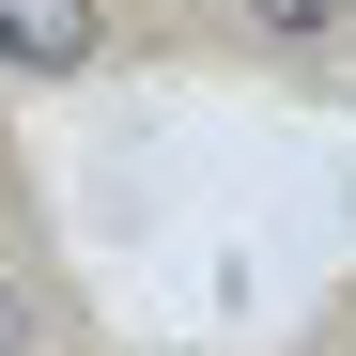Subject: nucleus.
Wrapping results in <instances>:
<instances>
[{
	"instance_id": "2",
	"label": "nucleus",
	"mask_w": 356,
	"mask_h": 356,
	"mask_svg": "<svg viewBox=\"0 0 356 356\" xmlns=\"http://www.w3.org/2000/svg\"><path fill=\"white\" fill-rule=\"evenodd\" d=\"M0 356H93V310L47 279L31 232H0Z\"/></svg>"
},
{
	"instance_id": "1",
	"label": "nucleus",
	"mask_w": 356,
	"mask_h": 356,
	"mask_svg": "<svg viewBox=\"0 0 356 356\" xmlns=\"http://www.w3.org/2000/svg\"><path fill=\"white\" fill-rule=\"evenodd\" d=\"M108 47H124L108 0H0V78H93Z\"/></svg>"
},
{
	"instance_id": "3",
	"label": "nucleus",
	"mask_w": 356,
	"mask_h": 356,
	"mask_svg": "<svg viewBox=\"0 0 356 356\" xmlns=\"http://www.w3.org/2000/svg\"><path fill=\"white\" fill-rule=\"evenodd\" d=\"M202 16L248 47V63H294V78H325V63H341V31H356V0H202Z\"/></svg>"
}]
</instances>
